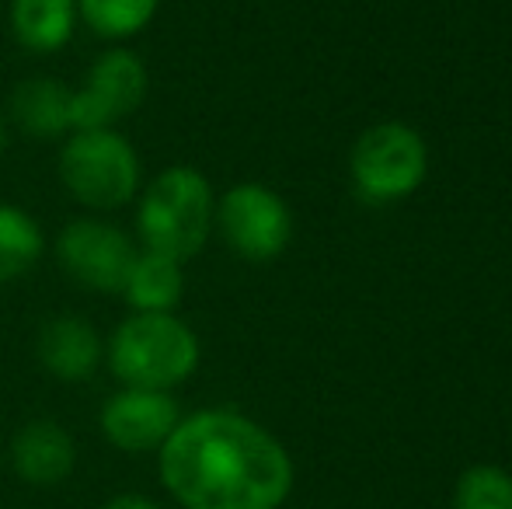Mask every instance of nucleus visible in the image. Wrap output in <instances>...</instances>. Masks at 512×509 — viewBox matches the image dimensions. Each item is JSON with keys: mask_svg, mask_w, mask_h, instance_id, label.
Returning a JSON list of instances; mask_svg holds the SVG:
<instances>
[{"mask_svg": "<svg viewBox=\"0 0 512 509\" xmlns=\"http://www.w3.org/2000/svg\"><path fill=\"white\" fill-rule=\"evenodd\" d=\"M77 11L102 39H129L154 18L157 0H77Z\"/></svg>", "mask_w": 512, "mask_h": 509, "instance_id": "obj_16", "label": "nucleus"}, {"mask_svg": "<svg viewBox=\"0 0 512 509\" xmlns=\"http://www.w3.org/2000/svg\"><path fill=\"white\" fill-rule=\"evenodd\" d=\"M60 262L77 283L91 286L102 293H122L133 272L136 245L119 231V227L105 224V220H74L67 231L60 234Z\"/></svg>", "mask_w": 512, "mask_h": 509, "instance_id": "obj_8", "label": "nucleus"}, {"mask_svg": "<svg viewBox=\"0 0 512 509\" xmlns=\"http://www.w3.org/2000/svg\"><path fill=\"white\" fill-rule=\"evenodd\" d=\"M11 116L32 136H60L70 129V91L53 77H32L14 91Z\"/></svg>", "mask_w": 512, "mask_h": 509, "instance_id": "obj_13", "label": "nucleus"}, {"mask_svg": "<svg viewBox=\"0 0 512 509\" xmlns=\"http://www.w3.org/2000/svg\"><path fill=\"white\" fill-rule=\"evenodd\" d=\"M178 426V405L171 394L147 391V387H126L112 394L102 408V429L108 443L119 450H150L161 447Z\"/></svg>", "mask_w": 512, "mask_h": 509, "instance_id": "obj_9", "label": "nucleus"}, {"mask_svg": "<svg viewBox=\"0 0 512 509\" xmlns=\"http://www.w3.org/2000/svg\"><path fill=\"white\" fill-rule=\"evenodd\" d=\"M122 293L136 311H171L182 300V262L157 252L140 255Z\"/></svg>", "mask_w": 512, "mask_h": 509, "instance_id": "obj_14", "label": "nucleus"}, {"mask_svg": "<svg viewBox=\"0 0 512 509\" xmlns=\"http://www.w3.org/2000/svg\"><path fill=\"white\" fill-rule=\"evenodd\" d=\"M14 468L32 485H56L74 471V440L56 422H28L14 440Z\"/></svg>", "mask_w": 512, "mask_h": 509, "instance_id": "obj_11", "label": "nucleus"}, {"mask_svg": "<svg viewBox=\"0 0 512 509\" xmlns=\"http://www.w3.org/2000/svg\"><path fill=\"white\" fill-rule=\"evenodd\" d=\"M60 175L84 206L115 210L136 196L140 161L126 136L112 133V129H81L63 147Z\"/></svg>", "mask_w": 512, "mask_h": 509, "instance_id": "obj_4", "label": "nucleus"}, {"mask_svg": "<svg viewBox=\"0 0 512 509\" xmlns=\"http://www.w3.org/2000/svg\"><path fill=\"white\" fill-rule=\"evenodd\" d=\"M42 255V231L28 213L0 206V283L25 276Z\"/></svg>", "mask_w": 512, "mask_h": 509, "instance_id": "obj_15", "label": "nucleus"}, {"mask_svg": "<svg viewBox=\"0 0 512 509\" xmlns=\"http://www.w3.org/2000/svg\"><path fill=\"white\" fill-rule=\"evenodd\" d=\"M4 143H7V133H4V119H0V150H4Z\"/></svg>", "mask_w": 512, "mask_h": 509, "instance_id": "obj_19", "label": "nucleus"}, {"mask_svg": "<svg viewBox=\"0 0 512 509\" xmlns=\"http://www.w3.org/2000/svg\"><path fill=\"white\" fill-rule=\"evenodd\" d=\"M39 360L60 381H84L102 360V339L81 318H56L39 335Z\"/></svg>", "mask_w": 512, "mask_h": 509, "instance_id": "obj_10", "label": "nucleus"}, {"mask_svg": "<svg viewBox=\"0 0 512 509\" xmlns=\"http://www.w3.org/2000/svg\"><path fill=\"white\" fill-rule=\"evenodd\" d=\"M161 478L185 509H276L293 464L276 436L237 412H199L161 443Z\"/></svg>", "mask_w": 512, "mask_h": 509, "instance_id": "obj_1", "label": "nucleus"}, {"mask_svg": "<svg viewBox=\"0 0 512 509\" xmlns=\"http://www.w3.org/2000/svg\"><path fill=\"white\" fill-rule=\"evenodd\" d=\"M102 509H161L154 503V499H143V496H115V499H108V503L102 506Z\"/></svg>", "mask_w": 512, "mask_h": 509, "instance_id": "obj_18", "label": "nucleus"}, {"mask_svg": "<svg viewBox=\"0 0 512 509\" xmlns=\"http://www.w3.org/2000/svg\"><path fill=\"white\" fill-rule=\"evenodd\" d=\"M147 95V70L129 49H112L91 67L81 91L70 95V129H108Z\"/></svg>", "mask_w": 512, "mask_h": 509, "instance_id": "obj_7", "label": "nucleus"}, {"mask_svg": "<svg viewBox=\"0 0 512 509\" xmlns=\"http://www.w3.org/2000/svg\"><path fill=\"white\" fill-rule=\"evenodd\" d=\"M213 189L196 168H168L147 185L140 213V238L147 252L185 262L206 245L213 227Z\"/></svg>", "mask_w": 512, "mask_h": 509, "instance_id": "obj_3", "label": "nucleus"}, {"mask_svg": "<svg viewBox=\"0 0 512 509\" xmlns=\"http://www.w3.org/2000/svg\"><path fill=\"white\" fill-rule=\"evenodd\" d=\"M216 224H220L227 245L241 258L251 262H269L290 245V210L286 203L265 185H237L216 206Z\"/></svg>", "mask_w": 512, "mask_h": 509, "instance_id": "obj_6", "label": "nucleus"}, {"mask_svg": "<svg viewBox=\"0 0 512 509\" xmlns=\"http://www.w3.org/2000/svg\"><path fill=\"white\" fill-rule=\"evenodd\" d=\"M77 0H14L11 28L32 53H56L74 35Z\"/></svg>", "mask_w": 512, "mask_h": 509, "instance_id": "obj_12", "label": "nucleus"}, {"mask_svg": "<svg viewBox=\"0 0 512 509\" xmlns=\"http://www.w3.org/2000/svg\"><path fill=\"white\" fill-rule=\"evenodd\" d=\"M457 509H512V478L502 468H471L457 485Z\"/></svg>", "mask_w": 512, "mask_h": 509, "instance_id": "obj_17", "label": "nucleus"}, {"mask_svg": "<svg viewBox=\"0 0 512 509\" xmlns=\"http://www.w3.org/2000/svg\"><path fill=\"white\" fill-rule=\"evenodd\" d=\"M352 178L359 196L373 203H391L415 192L425 178L422 136L398 123L366 129L352 150Z\"/></svg>", "mask_w": 512, "mask_h": 509, "instance_id": "obj_5", "label": "nucleus"}, {"mask_svg": "<svg viewBox=\"0 0 512 509\" xmlns=\"http://www.w3.org/2000/svg\"><path fill=\"white\" fill-rule=\"evenodd\" d=\"M112 374L129 387L168 391L182 384L199 363V339L168 311H136L112 335Z\"/></svg>", "mask_w": 512, "mask_h": 509, "instance_id": "obj_2", "label": "nucleus"}]
</instances>
